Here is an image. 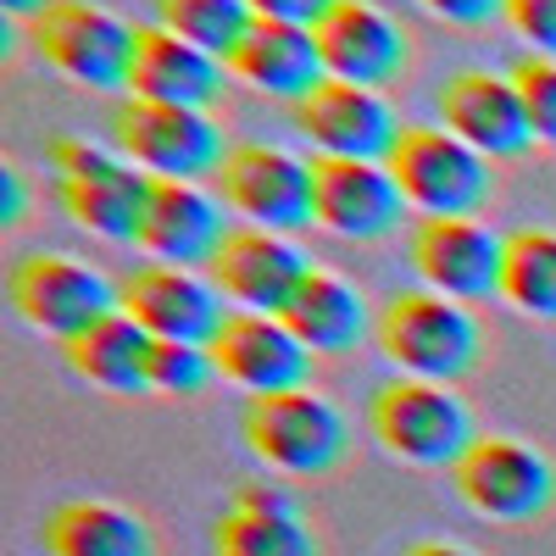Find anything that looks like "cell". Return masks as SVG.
<instances>
[{
  "label": "cell",
  "mask_w": 556,
  "mask_h": 556,
  "mask_svg": "<svg viewBox=\"0 0 556 556\" xmlns=\"http://www.w3.org/2000/svg\"><path fill=\"white\" fill-rule=\"evenodd\" d=\"M379 351L395 362L401 379H429V384H462L479 374L484 362V329L479 317L445 301L434 290H401L379 306V329H374Z\"/></svg>",
  "instance_id": "6da1fadb"
},
{
  "label": "cell",
  "mask_w": 556,
  "mask_h": 556,
  "mask_svg": "<svg viewBox=\"0 0 556 556\" xmlns=\"http://www.w3.org/2000/svg\"><path fill=\"white\" fill-rule=\"evenodd\" d=\"M367 424H374L379 445L412 468H451L473 451L479 429L473 412L451 384H429V379H384L367 401Z\"/></svg>",
  "instance_id": "7a4b0ae2"
},
{
  "label": "cell",
  "mask_w": 556,
  "mask_h": 556,
  "mask_svg": "<svg viewBox=\"0 0 556 556\" xmlns=\"http://www.w3.org/2000/svg\"><path fill=\"white\" fill-rule=\"evenodd\" d=\"M51 167H56L62 212L78 228H89V235H101L112 245H139L151 178L123 151L89 146V139H51Z\"/></svg>",
  "instance_id": "3957f363"
},
{
  "label": "cell",
  "mask_w": 556,
  "mask_h": 556,
  "mask_svg": "<svg viewBox=\"0 0 556 556\" xmlns=\"http://www.w3.org/2000/svg\"><path fill=\"white\" fill-rule=\"evenodd\" d=\"M390 173L406 206L424 217H479L495 201V162L434 123H406Z\"/></svg>",
  "instance_id": "277c9868"
},
{
  "label": "cell",
  "mask_w": 556,
  "mask_h": 556,
  "mask_svg": "<svg viewBox=\"0 0 556 556\" xmlns=\"http://www.w3.org/2000/svg\"><path fill=\"white\" fill-rule=\"evenodd\" d=\"M245 445L267 462L273 473L323 479V473L345 468L351 429H345V412L329 395L290 390V395L245 401Z\"/></svg>",
  "instance_id": "5b68a950"
},
{
  "label": "cell",
  "mask_w": 556,
  "mask_h": 556,
  "mask_svg": "<svg viewBox=\"0 0 556 556\" xmlns=\"http://www.w3.org/2000/svg\"><path fill=\"white\" fill-rule=\"evenodd\" d=\"M7 301L28 329L73 345L78 334L96 329L101 317L117 312V285L101 267H89L78 256L34 251V256H17L7 267Z\"/></svg>",
  "instance_id": "8992f818"
},
{
  "label": "cell",
  "mask_w": 556,
  "mask_h": 556,
  "mask_svg": "<svg viewBox=\"0 0 556 556\" xmlns=\"http://www.w3.org/2000/svg\"><path fill=\"white\" fill-rule=\"evenodd\" d=\"M451 479L456 495L490 523H534L556 506V462L513 434H479Z\"/></svg>",
  "instance_id": "52a82bcc"
},
{
  "label": "cell",
  "mask_w": 556,
  "mask_h": 556,
  "mask_svg": "<svg viewBox=\"0 0 556 556\" xmlns=\"http://www.w3.org/2000/svg\"><path fill=\"white\" fill-rule=\"evenodd\" d=\"M112 139L117 151L146 173V178H212L228 162L223 128L212 123V112H190V106H156V101H123L112 112Z\"/></svg>",
  "instance_id": "ba28073f"
},
{
  "label": "cell",
  "mask_w": 556,
  "mask_h": 556,
  "mask_svg": "<svg viewBox=\"0 0 556 556\" xmlns=\"http://www.w3.org/2000/svg\"><path fill=\"white\" fill-rule=\"evenodd\" d=\"M34 45L62 78L84 89H128L139 28L96 7V0H56L51 12L34 17Z\"/></svg>",
  "instance_id": "9c48e42d"
},
{
  "label": "cell",
  "mask_w": 556,
  "mask_h": 556,
  "mask_svg": "<svg viewBox=\"0 0 556 556\" xmlns=\"http://www.w3.org/2000/svg\"><path fill=\"white\" fill-rule=\"evenodd\" d=\"M223 206L267 235H301L317 223V178L312 162L278 146H235L217 173Z\"/></svg>",
  "instance_id": "30bf717a"
},
{
  "label": "cell",
  "mask_w": 556,
  "mask_h": 556,
  "mask_svg": "<svg viewBox=\"0 0 556 556\" xmlns=\"http://www.w3.org/2000/svg\"><path fill=\"white\" fill-rule=\"evenodd\" d=\"M412 267L434 295L479 306V301L501 295L506 240L479 217H417L412 223Z\"/></svg>",
  "instance_id": "8fae6325"
},
{
  "label": "cell",
  "mask_w": 556,
  "mask_h": 556,
  "mask_svg": "<svg viewBox=\"0 0 556 556\" xmlns=\"http://www.w3.org/2000/svg\"><path fill=\"white\" fill-rule=\"evenodd\" d=\"M228 295L201 278L195 267H134L117 278V312H128L151 340H184V345H212L228 323Z\"/></svg>",
  "instance_id": "7c38bea8"
},
{
  "label": "cell",
  "mask_w": 556,
  "mask_h": 556,
  "mask_svg": "<svg viewBox=\"0 0 556 556\" xmlns=\"http://www.w3.org/2000/svg\"><path fill=\"white\" fill-rule=\"evenodd\" d=\"M440 128H451L456 139L490 162H523L540 139H534V123L523 112V96L506 73H490V67H462L440 84Z\"/></svg>",
  "instance_id": "4fadbf2b"
},
{
  "label": "cell",
  "mask_w": 556,
  "mask_h": 556,
  "mask_svg": "<svg viewBox=\"0 0 556 556\" xmlns=\"http://www.w3.org/2000/svg\"><path fill=\"white\" fill-rule=\"evenodd\" d=\"M317 178V228H329L340 240L379 245L401 235L406 223V195L390 173V162H351V156H312Z\"/></svg>",
  "instance_id": "5bb4252c"
},
{
  "label": "cell",
  "mask_w": 556,
  "mask_h": 556,
  "mask_svg": "<svg viewBox=\"0 0 556 556\" xmlns=\"http://www.w3.org/2000/svg\"><path fill=\"white\" fill-rule=\"evenodd\" d=\"M295 128L306 134V146H317V156H351V162H390L406 134V123L379 89L340 78H329L317 96L295 106Z\"/></svg>",
  "instance_id": "9a60e30c"
},
{
  "label": "cell",
  "mask_w": 556,
  "mask_h": 556,
  "mask_svg": "<svg viewBox=\"0 0 556 556\" xmlns=\"http://www.w3.org/2000/svg\"><path fill=\"white\" fill-rule=\"evenodd\" d=\"M217 374L256 395H290V390H312V351L295 340V329L285 317L267 312H228L223 334L212 340Z\"/></svg>",
  "instance_id": "2e32d148"
},
{
  "label": "cell",
  "mask_w": 556,
  "mask_h": 556,
  "mask_svg": "<svg viewBox=\"0 0 556 556\" xmlns=\"http://www.w3.org/2000/svg\"><path fill=\"white\" fill-rule=\"evenodd\" d=\"M317 262L290 240V235H267V228L240 223L223 240L217 262H212V285L235 301L240 312H267L285 317V306L295 301V290L306 285V273Z\"/></svg>",
  "instance_id": "e0dca14e"
},
{
  "label": "cell",
  "mask_w": 556,
  "mask_h": 556,
  "mask_svg": "<svg viewBox=\"0 0 556 556\" xmlns=\"http://www.w3.org/2000/svg\"><path fill=\"white\" fill-rule=\"evenodd\" d=\"M317 45H323V62H329V78L362 84V89H384L412 67L406 28L374 0H340L317 23Z\"/></svg>",
  "instance_id": "ac0fdd59"
},
{
  "label": "cell",
  "mask_w": 556,
  "mask_h": 556,
  "mask_svg": "<svg viewBox=\"0 0 556 556\" xmlns=\"http://www.w3.org/2000/svg\"><path fill=\"white\" fill-rule=\"evenodd\" d=\"M235 228L223 223V201H212L201 184L151 178L146 223H139V251L167 267H212L223 240Z\"/></svg>",
  "instance_id": "d6986e66"
},
{
  "label": "cell",
  "mask_w": 556,
  "mask_h": 556,
  "mask_svg": "<svg viewBox=\"0 0 556 556\" xmlns=\"http://www.w3.org/2000/svg\"><path fill=\"white\" fill-rule=\"evenodd\" d=\"M228 89V62L201 51V45L178 39L167 28H139V56H134V78L128 96L134 101H156V106H190V112H212Z\"/></svg>",
  "instance_id": "ffe728a7"
},
{
  "label": "cell",
  "mask_w": 556,
  "mask_h": 556,
  "mask_svg": "<svg viewBox=\"0 0 556 556\" xmlns=\"http://www.w3.org/2000/svg\"><path fill=\"white\" fill-rule=\"evenodd\" d=\"M228 73L262 89L267 101H290V106H301L306 96H317L329 84L317 28H295V23H256L251 39L235 51V62H228Z\"/></svg>",
  "instance_id": "44dd1931"
},
{
  "label": "cell",
  "mask_w": 556,
  "mask_h": 556,
  "mask_svg": "<svg viewBox=\"0 0 556 556\" xmlns=\"http://www.w3.org/2000/svg\"><path fill=\"white\" fill-rule=\"evenodd\" d=\"M285 323L295 329V340L312 356H340L356 351L367 340V329H379V317L367 312V295L351 285V278L329 273V267H312L306 285L295 290V301L285 306Z\"/></svg>",
  "instance_id": "7402d4cb"
},
{
  "label": "cell",
  "mask_w": 556,
  "mask_h": 556,
  "mask_svg": "<svg viewBox=\"0 0 556 556\" xmlns=\"http://www.w3.org/2000/svg\"><path fill=\"white\" fill-rule=\"evenodd\" d=\"M45 556H156V534L146 518L112 501H67L45 518Z\"/></svg>",
  "instance_id": "603a6c76"
},
{
  "label": "cell",
  "mask_w": 556,
  "mask_h": 556,
  "mask_svg": "<svg viewBox=\"0 0 556 556\" xmlns=\"http://www.w3.org/2000/svg\"><path fill=\"white\" fill-rule=\"evenodd\" d=\"M151 345L156 340L128 312H112L67 345V367L106 395H151Z\"/></svg>",
  "instance_id": "cb8c5ba5"
},
{
  "label": "cell",
  "mask_w": 556,
  "mask_h": 556,
  "mask_svg": "<svg viewBox=\"0 0 556 556\" xmlns=\"http://www.w3.org/2000/svg\"><path fill=\"white\" fill-rule=\"evenodd\" d=\"M501 301L534 323H556V228H513L506 235Z\"/></svg>",
  "instance_id": "d4e9b609"
},
{
  "label": "cell",
  "mask_w": 556,
  "mask_h": 556,
  "mask_svg": "<svg viewBox=\"0 0 556 556\" xmlns=\"http://www.w3.org/2000/svg\"><path fill=\"white\" fill-rule=\"evenodd\" d=\"M156 28L201 45V51H212L223 62H235V51L256 28V12L245 0H156Z\"/></svg>",
  "instance_id": "484cf974"
},
{
  "label": "cell",
  "mask_w": 556,
  "mask_h": 556,
  "mask_svg": "<svg viewBox=\"0 0 556 556\" xmlns=\"http://www.w3.org/2000/svg\"><path fill=\"white\" fill-rule=\"evenodd\" d=\"M212 556H323L306 518H267V513H228L212 523Z\"/></svg>",
  "instance_id": "4316f807"
},
{
  "label": "cell",
  "mask_w": 556,
  "mask_h": 556,
  "mask_svg": "<svg viewBox=\"0 0 556 556\" xmlns=\"http://www.w3.org/2000/svg\"><path fill=\"white\" fill-rule=\"evenodd\" d=\"M212 379H223L212 345H184V340H156L151 345V395L190 401V395L212 390Z\"/></svg>",
  "instance_id": "83f0119b"
},
{
  "label": "cell",
  "mask_w": 556,
  "mask_h": 556,
  "mask_svg": "<svg viewBox=\"0 0 556 556\" xmlns=\"http://www.w3.org/2000/svg\"><path fill=\"white\" fill-rule=\"evenodd\" d=\"M506 78L518 84L523 96V112L534 123V139L540 146H556V56H518L513 67H506Z\"/></svg>",
  "instance_id": "f1b7e54d"
},
{
  "label": "cell",
  "mask_w": 556,
  "mask_h": 556,
  "mask_svg": "<svg viewBox=\"0 0 556 556\" xmlns=\"http://www.w3.org/2000/svg\"><path fill=\"white\" fill-rule=\"evenodd\" d=\"M506 23L534 56H556V0H506Z\"/></svg>",
  "instance_id": "f546056e"
},
{
  "label": "cell",
  "mask_w": 556,
  "mask_h": 556,
  "mask_svg": "<svg viewBox=\"0 0 556 556\" xmlns=\"http://www.w3.org/2000/svg\"><path fill=\"white\" fill-rule=\"evenodd\" d=\"M417 7H424L429 17H440L445 28H462V34L506 23V0H417Z\"/></svg>",
  "instance_id": "4dcf8cb0"
},
{
  "label": "cell",
  "mask_w": 556,
  "mask_h": 556,
  "mask_svg": "<svg viewBox=\"0 0 556 556\" xmlns=\"http://www.w3.org/2000/svg\"><path fill=\"white\" fill-rule=\"evenodd\" d=\"M256 12V23H295V28H317L340 0H245Z\"/></svg>",
  "instance_id": "1f68e13d"
},
{
  "label": "cell",
  "mask_w": 556,
  "mask_h": 556,
  "mask_svg": "<svg viewBox=\"0 0 556 556\" xmlns=\"http://www.w3.org/2000/svg\"><path fill=\"white\" fill-rule=\"evenodd\" d=\"M235 506H240V513H267V518H301V506H295L290 490L256 484V479H245V484L235 490Z\"/></svg>",
  "instance_id": "d6a6232c"
},
{
  "label": "cell",
  "mask_w": 556,
  "mask_h": 556,
  "mask_svg": "<svg viewBox=\"0 0 556 556\" xmlns=\"http://www.w3.org/2000/svg\"><path fill=\"white\" fill-rule=\"evenodd\" d=\"M0 190H7V212H0V223L17 228L28 217V190H23V173L17 167H0Z\"/></svg>",
  "instance_id": "836d02e7"
},
{
  "label": "cell",
  "mask_w": 556,
  "mask_h": 556,
  "mask_svg": "<svg viewBox=\"0 0 556 556\" xmlns=\"http://www.w3.org/2000/svg\"><path fill=\"white\" fill-rule=\"evenodd\" d=\"M406 556H473L468 545H451V540H424V545H412Z\"/></svg>",
  "instance_id": "e575fe53"
},
{
  "label": "cell",
  "mask_w": 556,
  "mask_h": 556,
  "mask_svg": "<svg viewBox=\"0 0 556 556\" xmlns=\"http://www.w3.org/2000/svg\"><path fill=\"white\" fill-rule=\"evenodd\" d=\"M0 7H7L12 17H28V23H34L39 12H51V7H56V0H0Z\"/></svg>",
  "instance_id": "d590c367"
}]
</instances>
